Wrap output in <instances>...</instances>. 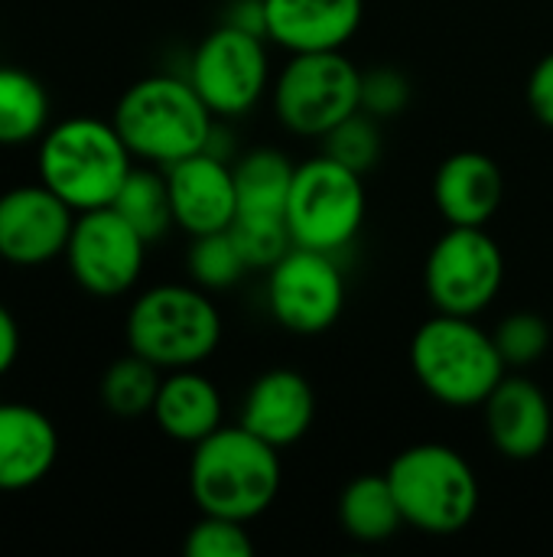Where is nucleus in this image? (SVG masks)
Masks as SVG:
<instances>
[{
    "instance_id": "nucleus-1",
    "label": "nucleus",
    "mask_w": 553,
    "mask_h": 557,
    "mask_svg": "<svg viewBox=\"0 0 553 557\" xmlns=\"http://www.w3.org/2000/svg\"><path fill=\"white\" fill-rule=\"evenodd\" d=\"M280 450L241 424H222L189 457V496L205 516L261 519L280 496Z\"/></svg>"
},
{
    "instance_id": "nucleus-2",
    "label": "nucleus",
    "mask_w": 553,
    "mask_h": 557,
    "mask_svg": "<svg viewBox=\"0 0 553 557\" xmlns=\"http://www.w3.org/2000/svg\"><path fill=\"white\" fill-rule=\"evenodd\" d=\"M36 170L39 183L49 186L65 206L75 212H91L114 202L134 170V153L114 121L72 114L49 124L39 137Z\"/></svg>"
},
{
    "instance_id": "nucleus-3",
    "label": "nucleus",
    "mask_w": 553,
    "mask_h": 557,
    "mask_svg": "<svg viewBox=\"0 0 553 557\" xmlns=\"http://www.w3.org/2000/svg\"><path fill=\"white\" fill-rule=\"evenodd\" d=\"M134 160L166 170L169 163L205 150L215 114L186 75H147L124 88L111 114Z\"/></svg>"
},
{
    "instance_id": "nucleus-4",
    "label": "nucleus",
    "mask_w": 553,
    "mask_h": 557,
    "mask_svg": "<svg viewBox=\"0 0 553 557\" xmlns=\"http://www.w3.org/2000/svg\"><path fill=\"white\" fill-rule=\"evenodd\" d=\"M407 356L417 385L433 401L456 411L482 408L508 375L495 336L482 330L476 317L433 313L417 326Z\"/></svg>"
},
{
    "instance_id": "nucleus-5",
    "label": "nucleus",
    "mask_w": 553,
    "mask_h": 557,
    "mask_svg": "<svg viewBox=\"0 0 553 557\" xmlns=\"http://www.w3.org/2000/svg\"><path fill=\"white\" fill-rule=\"evenodd\" d=\"M222 313L199 284H156L143 290L124 323L127 349L163 372L199 369L222 343Z\"/></svg>"
},
{
    "instance_id": "nucleus-6",
    "label": "nucleus",
    "mask_w": 553,
    "mask_h": 557,
    "mask_svg": "<svg viewBox=\"0 0 553 557\" xmlns=\"http://www.w3.org/2000/svg\"><path fill=\"white\" fill-rule=\"evenodd\" d=\"M385 473L411 529L447 539L473 525L482 490L473 463L456 447L437 441L404 447Z\"/></svg>"
},
{
    "instance_id": "nucleus-7",
    "label": "nucleus",
    "mask_w": 553,
    "mask_h": 557,
    "mask_svg": "<svg viewBox=\"0 0 553 557\" xmlns=\"http://www.w3.org/2000/svg\"><path fill=\"white\" fill-rule=\"evenodd\" d=\"M271 108L284 131L323 140L362 111V69L342 49L290 52L271 85Z\"/></svg>"
},
{
    "instance_id": "nucleus-8",
    "label": "nucleus",
    "mask_w": 553,
    "mask_h": 557,
    "mask_svg": "<svg viewBox=\"0 0 553 557\" xmlns=\"http://www.w3.org/2000/svg\"><path fill=\"white\" fill-rule=\"evenodd\" d=\"M365 215L368 193L362 173L326 153L297 163L287 199V228L293 245L342 255L359 238Z\"/></svg>"
},
{
    "instance_id": "nucleus-9",
    "label": "nucleus",
    "mask_w": 553,
    "mask_h": 557,
    "mask_svg": "<svg viewBox=\"0 0 553 557\" xmlns=\"http://www.w3.org/2000/svg\"><path fill=\"white\" fill-rule=\"evenodd\" d=\"M505 284L502 245L482 225H447L424 261V290L437 313L479 317Z\"/></svg>"
},
{
    "instance_id": "nucleus-10",
    "label": "nucleus",
    "mask_w": 553,
    "mask_h": 557,
    "mask_svg": "<svg viewBox=\"0 0 553 557\" xmlns=\"http://www.w3.org/2000/svg\"><path fill=\"white\" fill-rule=\"evenodd\" d=\"M186 78L202 95L209 111L222 121L251 114L271 95V52L267 39L238 26L218 23L192 49Z\"/></svg>"
},
{
    "instance_id": "nucleus-11",
    "label": "nucleus",
    "mask_w": 553,
    "mask_h": 557,
    "mask_svg": "<svg viewBox=\"0 0 553 557\" xmlns=\"http://www.w3.org/2000/svg\"><path fill=\"white\" fill-rule=\"evenodd\" d=\"M267 310L274 323L293 336H319L332 330L345 310L339 255L293 245L267 271Z\"/></svg>"
},
{
    "instance_id": "nucleus-12",
    "label": "nucleus",
    "mask_w": 553,
    "mask_h": 557,
    "mask_svg": "<svg viewBox=\"0 0 553 557\" xmlns=\"http://www.w3.org/2000/svg\"><path fill=\"white\" fill-rule=\"evenodd\" d=\"M147 248L150 242L111 206H104L75 215L62 258L72 281L85 294L111 300L134 290L147 264Z\"/></svg>"
},
{
    "instance_id": "nucleus-13",
    "label": "nucleus",
    "mask_w": 553,
    "mask_h": 557,
    "mask_svg": "<svg viewBox=\"0 0 553 557\" xmlns=\"http://www.w3.org/2000/svg\"><path fill=\"white\" fill-rule=\"evenodd\" d=\"M75 209L49 186L23 183L0 193V261L13 268H39L65 255Z\"/></svg>"
},
{
    "instance_id": "nucleus-14",
    "label": "nucleus",
    "mask_w": 553,
    "mask_h": 557,
    "mask_svg": "<svg viewBox=\"0 0 553 557\" xmlns=\"http://www.w3.org/2000/svg\"><path fill=\"white\" fill-rule=\"evenodd\" d=\"M173 222L189 238L225 232L238 215V189H235V166L209 150L183 157L166 170Z\"/></svg>"
},
{
    "instance_id": "nucleus-15",
    "label": "nucleus",
    "mask_w": 553,
    "mask_h": 557,
    "mask_svg": "<svg viewBox=\"0 0 553 557\" xmlns=\"http://www.w3.org/2000/svg\"><path fill=\"white\" fill-rule=\"evenodd\" d=\"M489 444L515 463L535 460L553 437V408L544 388L525 375H505L482 405Z\"/></svg>"
},
{
    "instance_id": "nucleus-16",
    "label": "nucleus",
    "mask_w": 553,
    "mask_h": 557,
    "mask_svg": "<svg viewBox=\"0 0 553 557\" xmlns=\"http://www.w3.org/2000/svg\"><path fill=\"white\" fill-rule=\"evenodd\" d=\"M316 421V392L297 369H267L244 392L238 424L277 450L300 444Z\"/></svg>"
},
{
    "instance_id": "nucleus-17",
    "label": "nucleus",
    "mask_w": 553,
    "mask_h": 557,
    "mask_svg": "<svg viewBox=\"0 0 553 557\" xmlns=\"http://www.w3.org/2000/svg\"><path fill=\"white\" fill-rule=\"evenodd\" d=\"M365 20V0H264L267 42L290 52L345 49Z\"/></svg>"
},
{
    "instance_id": "nucleus-18",
    "label": "nucleus",
    "mask_w": 553,
    "mask_h": 557,
    "mask_svg": "<svg viewBox=\"0 0 553 557\" xmlns=\"http://www.w3.org/2000/svg\"><path fill=\"white\" fill-rule=\"evenodd\" d=\"M505 202V173L482 150H456L433 173V206L447 225H482Z\"/></svg>"
},
{
    "instance_id": "nucleus-19",
    "label": "nucleus",
    "mask_w": 553,
    "mask_h": 557,
    "mask_svg": "<svg viewBox=\"0 0 553 557\" xmlns=\"http://www.w3.org/2000/svg\"><path fill=\"white\" fill-rule=\"evenodd\" d=\"M59 457L55 424L33 405L0 401V493L39 486Z\"/></svg>"
},
{
    "instance_id": "nucleus-20",
    "label": "nucleus",
    "mask_w": 553,
    "mask_h": 557,
    "mask_svg": "<svg viewBox=\"0 0 553 557\" xmlns=\"http://www.w3.org/2000/svg\"><path fill=\"white\" fill-rule=\"evenodd\" d=\"M150 414L169 441L196 447L225 424V398L199 369H176L163 372Z\"/></svg>"
},
{
    "instance_id": "nucleus-21",
    "label": "nucleus",
    "mask_w": 553,
    "mask_h": 557,
    "mask_svg": "<svg viewBox=\"0 0 553 557\" xmlns=\"http://www.w3.org/2000/svg\"><path fill=\"white\" fill-rule=\"evenodd\" d=\"M336 516L339 529L359 545H385L407 525L388 473H362L349 480L339 493Z\"/></svg>"
},
{
    "instance_id": "nucleus-22",
    "label": "nucleus",
    "mask_w": 553,
    "mask_h": 557,
    "mask_svg": "<svg viewBox=\"0 0 553 557\" xmlns=\"http://www.w3.org/2000/svg\"><path fill=\"white\" fill-rule=\"evenodd\" d=\"M231 166H235L241 219H287V199H290L297 163L284 150L254 147L241 153Z\"/></svg>"
},
{
    "instance_id": "nucleus-23",
    "label": "nucleus",
    "mask_w": 553,
    "mask_h": 557,
    "mask_svg": "<svg viewBox=\"0 0 553 557\" xmlns=\"http://www.w3.org/2000/svg\"><path fill=\"white\" fill-rule=\"evenodd\" d=\"M49 127V91L23 69H0V147H26Z\"/></svg>"
},
{
    "instance_id": "nucleus-24",
    "label": "nucleus",
    "mask_w": 553,
    "mask_h": 557,
    "mask_svg": "<svg viewBox=\"0 0 553 557\" xmlns=\"http://www.w3.org/2000/svg\"><path fill=\"white\" fill-rule=\"evenodd\" d=\"M111 209L127 219L150 245L160 242L176 222H173V202H169V186L166 173L160 166H134L114 196Z\"/></svg>"
},
{
    "instance_id": "nucleus-25",
    "label": "nucleus",
    "mask_w": 553,
    "mask_h": 557,
    "mask_svg": "<svg viewBox=\"0 0 553 557\" xmlns=\"http://www.w3.org/2000/svg\"><path fill=\"white\" fill-rule=\"evenodd\" d=\"M163 382V369L147 362L137 352L111 362L101 375V405L117 418H143L153 411L156 392Z\"/></svg>"
},
{
    "instance_id": "nucleus-26",
    "label": "nucleus",
    "mask_w": 553,
    "mask_h": 557,
    "mask_svg": "<svg viewBox=\"0 0 553 557\" xmlns=\"http://www.w3.org/2000/svg\"><path fill=\"white\" fill-rule=\"evenodd\" d=\"M186 271L192 284H199L209 294L231 290L244 274L248 264L231 238V232H209V235H192V245L186 251Z\"/></svg>"
},
{
    "instance_id": "nucleus-27",
    "label": "nucleus",
    "mask_w": 553,
    "mask_h": 557,
    "mask_svg": "<svg viewBox=\"0 0 553 557\" xmlns=\"http://www.w3.org/2000/svg\"><path fill=\"white\" fill-rule=\"evenodd\" d=\"M381 150H385V140H381V121L365 114V111H355L352 117H345L342 124H336L326 137H323V150L326 157L339 160L342 166L368 176L378 160H381Z\"/></svg>"
},
{
    "instance_id": "nucleus-28",
    "label": "nucleus",
    "mask_w": 553,
    "mask_h": 557,
    "mask_svg": "<svg viewBox=\"0 0 553 557\" xmlns=\"http://www.w3.org/2000/svg\"><path fill=\"white\" fill-rule=\"evenodd\" d=\"M492 336L508 369H528L538 359H544L551 349V323L531 310H515L502 317Z\"/></svg>"
},
{
    "instance_id": "nucleus-29",
    "label": "nucleus",
    "mask_w": 553,
    "mask_h": 557,
    "mask_svg": "<svg viewBox=\"0 0 553 557\" xmlns=\"http://www.w3.org/2000/svg\"><path fill=\"white\" fill-rule=\"evenodd\" d=\"M228 232H231L248 271L267 274L293 248L287 219H241L238 215Z\"/></svg>"
},
{
    "instance_id": "nucleus-30",
    "label": "nucleus",
    "mask_w": 553,
    "mask_h": 557,
    "mask_svg": "<svg viewBox=\"0 0 553 557\" xmlns=\"http://www.w3.org/2000/svg\"><path fill=\"white\" fill-rule=\"evenodd\" d=\"M183 552L186 557H251L254 539L248 532V522L202 512L199 522L186 532Z\"/></svg>"
},
{
    "instance_id": "nucleus-31",
    "label": "nucleus",
    "mask_w": 553,
    "mask_h": 557,
    "mask_svg": "<svg viewBox=\"0 0 553 557\" xmlns=\"http://www.w3.org/2000/svg\"><path fill=\"white\" fill-rule=\"evenodd\" d=\"M411 98H414V85L401 69L394 65L362 69V111L365 114L378 121H391L407 111Z\"/></svg>"
},
{
    "instance_id": "nucleus-32",
    "label": "nucleus",
    "mask_w": 553,
    "mask_h": 557,
    "mask_svg": "<svg viewBox=\"0 0 553 557\" xmlns=\"http://www.w3.org/2000/svg\"><path fill=\"white\" fill-rule=\"evenodd\" d=\"M528 108L531 114L553 131V52H548L528 75Z\"/></svg>"
},
{
    "instance_id": "nucleus-33",
    "label": "nucleus",
    "mask_w": 553,
    "mask_h": 557,
    "mask_svg": "<svg viewBox=\"0 0 553 557\" xmlns=\"http://www.w3.org/2000/svg\"><path fill=\"white\" fill-rule=\"evenodd\" d=\"M222 23L228 26H238L244 33H254V36H264L267 39V23H264V0H231Z\"/></svg>"
},
{
    "instance_id": "nucleus-34",
    "label": "nucleus",
    "mask_w": 553,
    "mask_h": 557,
    "mask_svg": "<svg viewBox=\"0 0 553 557\" xmlns=\"http://www.w3.org/2000/svg\"><path fill=\"white\" fill-rule=\"evenodd\" d=\"M16 359H20V326L13 313L0 304V375H7Z\"/></svg>"
}]
</instances>
